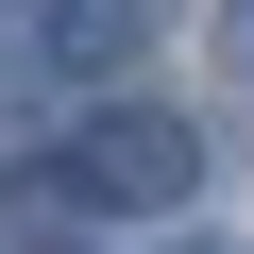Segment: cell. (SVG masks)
I'll return each instance as SVG.
<instances>
[{
	"mask_svg": "<svg viewBox=\"0 0 254 254\" xmlns=\"http://www.w3.org/2000/svg\"><path fill=\"white\" fill-rule=\"evenodd\" d=\"M136 34H153V0H68L51 17V68H119Z\"/></svg>",
	"mask_w": 254,
	"mask_h": 254,
	"instance_id": "cell-2",
	"label": "cell"
},
{
	"mask_svg": "<svg viewBox=\"0 0 254 254\" xmlns=\"http://www.w3.org/2000/svg\"><path fill=\"white\" fill-rule=\"evenodd\" d=\"M220 68H237V85H254V0H220Z\"/></svg>",
	"mask_w": 254,
	"mask_h": 254,
	"instance_id": "cell-3",
	"label": "cell"
},
{
	"mask_svg": "<svg viewBox=\"0 0 254 254\" xmlns=\"http://www.w3.org/2000/svg\"><path fill=\"white\" fill-rule=\"evenodd\" d=\"M85 187H102L119 220H170V203L203 187V136H187L170 102H102V119H85Z\"/></svg>",
	"mask_w": 254,
	"mask_h": 254,
	"instance_id": "cell-1",
	"label": "cell"
}]
</instances>
